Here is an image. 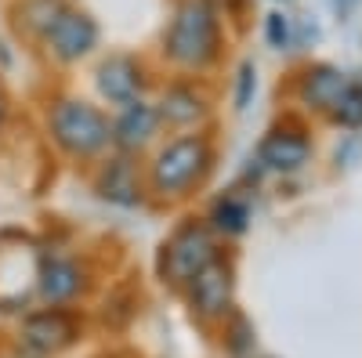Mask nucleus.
Listing matches in <instances>:
<instances>
[{"instance_id":"f257e3e1","label":"nucleus","mask_w":362,"mask_h":358,"mask_svg":"<svg viewBox=\"0 0 362 358\" xmlns=\"http://www.w3.org/2000/svg\"><path fill=\"white\" fill-rule=\"evenodd\" d=\"M221 51V22L210 0H181L167 29V58L181 69H206Z\"/></svg>"},{"instance_id":"f03ea898","label":"nucleus","mask_w":362,"mask_h":358,"mask_svg":"<svg viewBox=\"0 0 362 358\" xmlns=\"http://www.w3.org/2000/svg\"><path fill=\"white\" fill-rule=\"evenodd\" d=\"M214 163V148L199 134L174 138L167 148H160V156L153 160V192L160 196H185L192 185L203 181V174Z\"/></svg>"},{"instance_id":"7ed1b4c3","label":"nucleus","mask_w":362,"mask_h":358,"mask_svg":"<svg viewBox=\"0 0 362 358\" xmlns=\"http://www.w3.org/2000/svg\"><path fill=\"white\" fill-rule=\"evenodd\" d=\"M51 134L69 156H98L112 141L109 119L87 102L66 98L51 109Z\"/></svg>"},{"instance_id":"20e7f679","label":"nucleus","mask_w":362,"mask_h":358,"mask_svg":"<svg viewBox=\"0 0 362 358\" xmlns=\"http://www.w3.org/2000/svg\"><path fill=\"white\" fill-rule=\"evenodd\" d=\"M218 257V243L203 225H185L177 228L167 243H163V253H160V275L163 282L170 286H189V279L206 268L210 261Z\"/></svg>"},{"instance_id":"39448f33","label":"nucleus","mask_w":362,"mask_h":358,"mask_svg":"<svg viewBox=\"0 0 362 358\" xmlns=\"http://www.w3.org/2000/svg\"><path fill=\"white\" fill-rule=\"evenodd\" d=\"M232 297H235V279H232V264L214 257L206 268L189 279V301L192 311L203 322H218L232 311Z\"/></svg>"},{"instance_id":"423d86ee","label":"nucleus","mask_w":362,"mask_h":358,"mask_svg":"<svg viewBox=\"0 0 362 358\" xmlns=\"http://www.w3.org/2000/svg\"><path fill=\"white\" fill-rule=\"evenodd\" d=\"M40 272V253L33 250L29 239H11V246L0 239V304L15 308L22 304L29 290L37 286Z\"/></svg>"},{"instance_id":"0eeeda50","label":"nucleus","mask_w":362,"mask_h":358,"mask_svg":"<svg viewBox=\"0 0 362 358\" xmlns=\"http://www.w3.org/2000/svg\"><path fill=\"white\" fill-rule=\"evenodd\" d=\"M44 44L58 62H80V58H87L98 47V22L80 8H66L47 29Z\"/></svg>"},{"instance_id":"6e6552de","label":"nucleus","mask_w":362,"mask_h":358,"mask_svg":"<svg viewBox=\"0 0 362 358\" xmlns=\"http://www.w3.org/2000/svg\"><path fill=\"white\" fill-rule=\"evenodd\" d=\"M73 337H76V322L66 311H58V308L40 311V315H29L22 322V347L40 354V358L58 354L62 347H69Z\"/></svg>"},{"instance_id":"1a4fd4ad","label":"nucleus","mask_w":362,"mask_h":358,"mask_svg":"<svg viewBox=\"0 0 362 358\" xmlns=\"http://www.w3.org/2000/svg\"><path fill=\"white\" fill-rule=\"evenodd\" d=\"M308 153H312V145L308 138L300 134V131H290V127H279V131H272L261 148H257V163H264L268 170H276V174H293L308 163Z\"/></svg>"},{"instance_id":"9d476101","label":"nucleus","mask_w":362,"mask_h":358,"mask_svg":"<svg viewBox=\"0 0 362 358\" xmlns=\"http://www.w3.org/2000/svg\"><path fill=\"white\" fill-rule=\"evenodd\" d=\"M141 83H145L141 66L134 62L131 54H112V58H105V62L98 66V91L112 105L134 102L141 95Z\"/></svg>"},{"instance_id":"9b49d317","label":"nucleus","mask_w":362,"mask_h":358,"mask_svg":"<svg viewBox=\"0 0 362 358\" xmlns=\"http://www.w3.org/2000/svg\"><path fill=\"white\" fill-rule=\"evenodd\" d=\"M156 127H160V112H156V105H148V102L134 98V102L124 105V112H119L116 127H112V141L124 148V153H138L141 145L153 141Z\"/></svg>"},{"instance_id":"f8f14e48","label":"nucleus","mask_w":362,"mask_h":358,"mask_svg":"<svg viewBox=\"0 0 362 358\" xmlns=\"http://www.w3.org/2000/svg\"><path fill=\"white\" fill-rule=\"evenodd\" d=\"M348 73H341L337 66H308L300 73V83H297V95L308 109H326L341 98V91L348 87Z\"/></svg>"},{"instance_id":"ddd939ff","label":"nucleus","mask_w":362,"mask_h":358,"mask_svg":"<svg viewBox=\"0 0 362 358\" xmlns=\"http://www.w3.org/2000/svg\"><path fill=\"white\" fill-rule=\"evenodd\" d=\"M83 286V275L73 261H62V257H40V272H37V290L44 301L51 304H66L80 293Z\"/></svg>"},{"instance_id":"4468645a","label":"nucleus","mask_w":362,"mask_h":358,"mask_svg":"<svg viewBox=\"0 0 362 358\" xmlns=\"http://www.w3.org/2000/svg\"><path fill=\"white\" fill-rule=\"evenodd\" d=\"M98 196L116 203V206H134L141 199V185H138V174H134V163L127 156L112 160L102 177H98Z\"/></svg>"},{"instance_id":"2eb2a0df","label":"nucleus","mask_w":362,"mask_h":358,"mask_svg":"<svg viewBox=\"0 0 362 358\" xmlns=\"http://www.w3.org/2000/svg\"><path fill=\"white\" fill-rule=\"evenodd\" d=\"M156 112H160V124H167V127H189V124H196V119H203L206 102H203V95H196V87L177 83L163 95Z\"/></svg>"},{"instance_id":"dca6fc26","label":"nucleus","mask_w":362,"mask_h":358,"mask_svg":"<svg viewBox=\"0 0 362 358\" xmlns=\"http://www.w3.org/2000/svg\"><path fill=\"white\" fill-rule=\"evenodd\" d=\"M66 8H69L66 0H22V4L15 8V25L22 29L25 37L44 40L47 29L54 25V18L62 15Z\"/></svg>"},{"instance_id":"f3484780","label":"nucleus","mask_w":362,"mask_h":358,"mask_svg":"<svg viewBox=\"0 0 362 358\" xmlns=\"http://www.w3.org/2000/svg\"><path fill=\"white\" fill-rule=\"evenodd\" d=\"M250 225V203L239 196H225L214 203V228L225 235H243Z\"/></svg>"},{"instance_id":"a211bd4d","label":"nucleus","mask_w":362,"mask_h":358,"mask_svg":"<svg viewBox=\"0 0 362 358\" xmlns=\"http://www.w3.org/2000/svg\"><path fill=\"white\" fill-rule=\"evenodd\" d=\"M329 112H334V119H337L341 127H348V131H358L362 127V80L358 76L348 80L341 98L329 105Z\"/></svg>"},{"instance_id":"6ab92c4d","label":"nucleus","mask_w":362,"mask_h":358,"mask_svg":"<svg viewBox=\"0 0 362 358\" xmlns=\"http://www.w3.org/2000/svg\"><path fill=\"white\" fill-rule=\"evenodd\" d=\"M264 40L276 51H290L297 44V22L286 11H268L264 15Z\"/></svg>"},{"instance_id":"aec40b11","label":"nucleus","mask_w":362,"mask_h":358,"mask_svg":"<svg viewBox=\"0 0 362 358\" xmlns=\"http://www.w3.org/2000/svg\"><path fill=\"white\" fill-rule=\"evenodd\" d=\"M254 91H257V69H254V62H243L239 66V80H235V109L239 112L250 105Z\"/></svg>"},{"instance_id":"412c9836","label":"nucleus","mask_w":362,"mask_h":358,"mask_svg":"<svg viewBox=\"0 0 362 358\" xmlns=\"http://www.w3.org/2000/svg\"><path fill=\"white\" fill-rule=\"evenodd\" d=\"M358 153H362V148H358V138H348V141H344V148H337V163H341V160H348L344 167H355V163H358Z\"/></svg>"},{"instance_id":"4be33fe9","label":"nucleus","mask_w":362,"mask_h":358,"mask_svg":"<svg viewBox=\"0 0 362 358\" xmlns=\"http://www.w3.org/2000/svg\"><path fill=\"white\" fill-rule=\"evenodd\" d=\"M4 112H8V105H4V95H0V124H4Z\"/></svg>"},{"instance_id":"5701e85b","label":"nucleus","mask_w":362,"mask_h":358,"mask_svg":"<svg viewBox=\"0 0 362 358\" xmlns=\"http://www.w3.org/2000/svg\"><path fill=\"white\" fill-rule=\"evenodd\" d=\"M279 4H293V0H279Z\"/></svg>"}]
</instances>
